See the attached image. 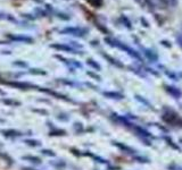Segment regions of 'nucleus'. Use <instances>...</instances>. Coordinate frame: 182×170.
Returning a JSON list of instances; mask_svg holds the SVG:
<instances>
[{
    "instance_id": "1",
    "label": "nucleus",
    "mask_w": 182,
    "mask_h": 170,
    "mask_svg": "<svg viewBox=\"0 0 182 170\" xmlns=\"http://www.w3.org/2000/svg\"><path fill=\"white\" fill-rule=\"evenodd\" d=\"M9 40H13V41H18V42H26V43H32L33 42V39L28 38V36H24V35H13V34H8L7 35Z\"/></svg>"
},
{
    "instance_id": "2",
    "label": "nucleus",
    "mask_w": 182,
    "mask_h": 170,
    "mask_svg": "<svg viewBox=\"0 0 182 170\" xmlns=\"http://www.w3.org/2000/svg\"><path fill=\"white\" fill-rule=\"evenodd\" d=\"M1 133L4 134L5 136H9V137H16V136H21L22 134L17 131H14V129H2Z\"/></svg>"
},
{
    "instance_id": "3",
    "label": "nucleus",
    "mask_w": 182,
    "mask_h": 170,
    "mask_svg": "<svg viewBox=\"0 0 182 170\" xmlns=\"http://www.w3.org/2000/svg\"><path fill=\"white\" fill-rule=\"evenodd\" d=\"M85 31L81 30V28H66V30H63L62 33H70V34L74 35H82Z\"/></svg>"
},
{
    "instance_id": "4",
    "label": "nucleus",
    "mask_w": 182,
    "mask_h": 170,
    "mask_svg": "<svg viewBox=\"0 0 182 170\" xmlns=\"http://www.w3.org/2000/svg\"><path fill=\"white\" fill-rule=\"evenodd\" d=\"M7 84L8 85H11V86L23 89V90H25V89H28V87L31 86V85H28V84H26V83H15V82H9V83H7Z\"/></svg>"
},
{
    "instance_id": "5",
    "label": "nucleus",
    "mask_w": 182,
    "mask_h": 170,
    "mask_svg": "<svg viewBox=\"0 0 182 170\" xmlns=\"http://www.w3.org/2000/svg\"><path fill=\"white\" fill-rule=\"evenodd\" d=\"M23 159L24 160H28V161H31V162L33 163H41V160L39 159V158H37V156H31V155H28V156H23Z\"/></svg>"
},
{
    "instance_id": "6",
    "label": "nucleus",
    "mask_w": 182,
    "mask_h": 170,
    "mask_svg": "<svg viewBox=\"0 0 182 170\" xmlns=\"http://www.w3.org/2000/svg\"><path fill=\"white\" fill-rule=\"evenodd\" d=\"M25 143H26L28 145H31V146H39L40 144H41L39 141H34V139H26Z\"/></svg>"
},
{
    "instance_id": "7",
    "label": "nucleus",
    "mask_w": 182,
    "mask_h": 170,
    "mask_svg": "<svg viewBox=\"0 0 182 170\" xmlns=\"http://www.w3.org/2000/svg\"><path fill=\"white\" fill-rule=\"evenodd\" d=\"M53 48H56V49H60V50H66V51H72V49L70 47H66V45H59V44H54L51 45Z\"/></svg>"
},
{
    "instance_id": "8",
    "label": "nucleus",
    "mask_w": 182,
    "mask_h": 170,
    "mask_svg": "<svg viewBox=\"0 0 182 170\" xmlns=\"http://www.w3.org/2000/svg\"><path fill=\"white\" fill-rule=\"evenodd\" d=\"M2 101H4V103L9 104V106H20V104H21V102L14 101V100H2Z\"/></svg>"
},
{
    "instance_id": "9",
    "label": "nucleus",
    "mask_w": 182,
    "mask_h": 170,
    "mask_svg": "<svg viewBox=\"0 0 182 170\" xmlns=\"http://www.w3.org/2000/svg\"><path fill=\"white\" fill-rule=\"evenodd\" d=\"M88 2H90L91 5H93L96 7H99L102 5V0H87Z\"/></svg>"
},
{
    "instance_id": "10",
    "label": "nucleus",
    "mask_w": 182,
    "mask_h": 170,
    "mask_svg": "<svg viewBox=\"0 0 182 170\" xmlns=\"http://www.w3.org/2000/svg\"><path fill=\"white\" fill-rule=\"evenodd\" d=\"M41 152L43 153L45 155H50V156H54V155H55V153H54L53 151H50V150H42Z\"/></svg>"
},
{
    "instance_id": "11",
    "label": "nucleus",
    "mask_w": 182,
    "mask_h": 170,
    "mask_svg": "<svg viewBox=\"0 0 182 170\" xmlns=\"http://www.w3.org/2000/svg\"><path fill=\"white\" fill-rule=\"evenodd\" d=\"M0 43H4V42H0Z\"/></svg>"
}]
</instances>
